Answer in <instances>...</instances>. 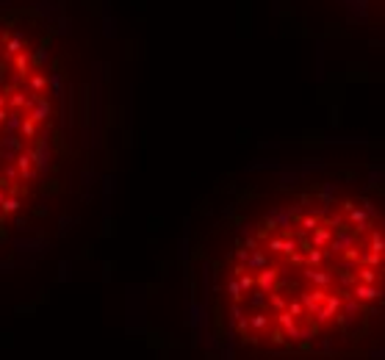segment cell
Segmentation results:
<instances>
[{"mask_svg":"<svg viewBox=\"0 0 385 360\" xmlns=\"http://www.w3.org/2000/svg\"><path fill=\"white\" fill-rule=\"evenodd\" d=\"M241 360H374L385 349V183L316 172L252 203L216 263Z\"/></svg>","mask_w":385,"mask_h":360,"instance_id":"6da1fadb","label":"cell"},{"mask_svg":"<svg viewBox=\"0 0 385 360\" xmlns=\"http://www.w3.org/2000/svg\"><path fill=\"white\" fill-rule=\"evenodd\" d=\"M58 141V94L45 42L0 22V230L36 203Z\"/></svg>","mask_w":385,"mask_h":360,"instance_id":"7a4b0ae2","label":"cell"}]
</instances>
